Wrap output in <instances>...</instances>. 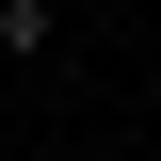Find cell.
Wrapping results in <instances>:
<instances>
[{
  "instance_id": "cell-1",
  "label": "cell",
  "mask_w": 161,
  "mask_h": 161,
  "mask_svg": "<svg viewBox=\"0 0 161 161\" xmlns=\"http://www.w3.org/2000/svg\"><path fill=\"white\" fill-rule=\"evenodd\" d=\"M16 48H48V0H0V64H16Z\"/></svg>"
}]
</instances>
